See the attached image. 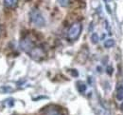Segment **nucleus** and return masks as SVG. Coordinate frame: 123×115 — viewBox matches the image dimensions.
Returning a JSON list of instances; mask_svg holds the SVG:
<instances>
[{
  "mask_svg": "<svg viewBox=\"0 0 123 115\" xmlns=\"http://www.w3.org/2000/svg\"><path fill=\"white\" fill-rule=\"evenodd\" d=\"M107 69H108L107 70L108 74H110V75H111V74H112V68H111V67H108Z\"/></svg>",
  "mask_w": 123,
  "mask_h": 115,
  "instance_id": "f8f14e48",
  "label": "nucleus"
},
{
  "mask_svg": "<svg viewBox=\"0 0 123 115\" xmlns=\"http://www.w3.org/2000/svg\"><path fill=\"white\" fill-rule=\"evenodd\" d=\"M78 89L80 92H84L85 89H86V86L82 83H79V86H78Z\"/></svg>",
  "mask_w": 123,
  "mask_h": 115,
  "instance_id": "9d476101",
  "label": "nucleus"
},
{
  "mask_svg": "<svg viewBox=\"0 0 123 115\" xmlns=\"http://www.w3.org/2000/svg\"><path fill=\"white\" fill-rule=\"evenodd\" d=\"M55 115H60V114H55Z\"/></svg>",
  "mask_w": 123,
  "mask_h": 115,
  "instance_id": "4468645a",
  "label": "nucleus"
},
{
  "mask_svg": "<svg viewBox=\"0 0 123 115\" xmlns=\"http://www.w3.org/2000/svg\"><path fill=\"white\" fill-rule=\"evenodd\" d=\"M13 91V88L9 86H2L0 87V93H10Z\"/></svg>",
  "mask_w": 123,
  "mask_h": 115,
  "instance_id": "423d86ee",
  "label": "nucleus"
},
{
  "mask_svg": "<svg viewBox=\"0 0 123 115\" xmlns=\"http://www.w3.org/2000/svg\"><path fill=\"white\" fill-rule=\"evenodd\" d=\"M30 18H31V22L36 27L41 28V27H44L46 24V20L43 16V14L37 9L31 10V14H30Z\"/></svg>",
  "mask_w": 123,
  "mask_h": 115,
  "instance_id": "f257e3e1",
  "label": "nucleus"
},
{
  "mask_svg": "<svg viewBox=\"0 0 123 115\" xmlns=\"http://www.w3.org/2000/svg\"><path fill=\"white\" fill-rule=\"evenodd\" d=\"M91 40H92V43H94V44H97L98 42V36L97 33H93L92 36H91Z\"/></svg>",
  "mask_w": 123,
  "mask_h": 115,
  "instance_id": "9b49d317",
  "label": "nucleus"
},
{
  "mask_svg": "<svg viewBox=\"0 0 123 115\" xmlns=\"http://www.w3.org/2000/svg\"><path fill=\"white\" fill-rule=\"evenodd\" d=\"M29 54L35 60H41L42 58L45 57L46 52H45L44 49H42V48H40V47H34L33 49H31V51Z\"/></svg>",
  "mask_w": 123,
  "mask_h": 115,
  "instance_id": "20e7f679",
  "label": "nucleus"
},
{
  "mask_svg": "<svg viewBox=\"0 0 123 115\" xmlns=\"http://www.w3.org/2000/svg\"><path fill=\"white\" fill-rule=\"evenodd\" d=\"M4 4L7 8L14 9L18 4V0H4Z\"/></svg>",
  "mask_w": 123,
  "mask_h": 115,
  "instance_id": "39448f33",
  "label": "nucleus"
},
{
  "mask_svg": "<svg viewBox=\"0 0 123 115\" xmlns=\"http://www.w3.org/2000/svg\"><path fill=\"white\" fill-rule=\"evenodd\" d=\"M80 33H81V24L80 22H75L70 26L67 32V39L69 41H76L80 35Z\"/></svg>",
  "mask_w": 123,
  "mask_h": 115,
  "instance_id": "f03ea898",
  "label": "nucleus"
},
{
  "mask_svg": "<svg viewBox=\"0 0 123 115\" xmlns=\"http://www.w3.org/2000/svg\"><path fill=\"white\" fill-rule=\"evenodd\" d=\"M58 3L62 7H67L70 4V0H58Z\"/></svg>",
  "mask_w": 123,
  "mask_h": 115,
  "instance_id": "1a4fd4ad",
  "label": "nucleus"
},
{
  "mask_svg": "<svg viewBox=\"0 0 123 115\" xmlns=\"http://www.w3.org/2000/svg\"><path fill=\"white\" fill-rule=\"evenodd\" d=\"M117 99L118 101H122L123 100V88H120L117 89Z\"/></svg>",
  "mask_w": 123,
  "mask_h": 115,
  "instance_id": "6e6552de",
  "label": "nucleus"
},
{
  "mask_svg": "<svg viewBox=\"0 0 123 115\" xmlns=\"http://www.w3.org/2000/svg\"><path fill=\"white\" fill-rule=\"evenodd\" d=\"M115 45V41H114V39H107L105 42H104V47L105 48H112L113 46Z\"/></svg>",
  "mask_w": 123,
  "mask_h": 115,
  "instance_id": "0eeeda50",
  "label": "nucleus"
},
{
  "mask_svg": "<svg viewBox=\"0 0 123 115\" xmlns=\"http://www.w3.org/2000/svg\"><path fill=\"white\" fill-rule=\"evenodd\" d=\"M20 46H21V49H23L25 52L30 53L31 51V49L34 48V42L31 40L30 37H25V38H23L21 40Z\"/></svg>",
  "mask_w": 123,
  "mask_h": 115,
  "instance_id": "7ed1b4c3",
  "label": "nucleus"
},
{
  "mask_svg": "<svg viewBox=\"0 0 123 115\" xmlns=\"http://www.w3.org/2000/svg\"><path fill=\"white\" fill-rule=\"evenodd\" d=\"M1 32H2V29H1V25H0V35H1Z\"/></svg>",
  "mask_w": 123,
  "mask_h": 115,
  "instance_id": "ddd939ff",
  "label": "nucleus"
}]
</instances>
